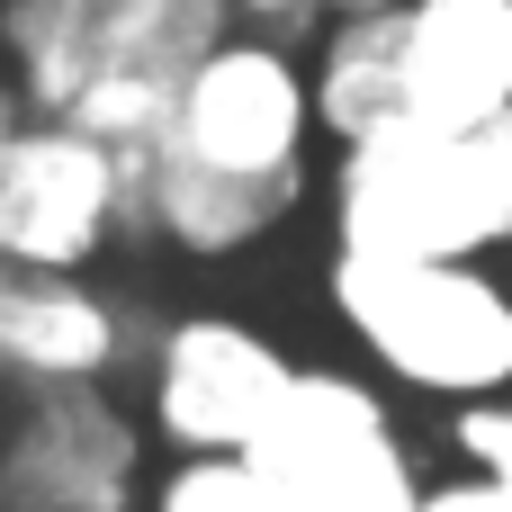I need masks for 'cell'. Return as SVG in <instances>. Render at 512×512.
I'll use <instances>...</instances> for the list:
<instances>
[{
	"label": "cell",
	"instance_id": "cell-1",
	"mask_svg": "<svg viewBox=\"0 0 512 512\" xmlns=\"http://www.w3.org/2000/svg\"><path fill=\"white\" fill-rule=\"evenodd\" d=\"M315 81L261 45L225 36L189 81L153 153H135V225L180 252H243L261 243L306 189Z\"/></svg>",
	"mask_w": 512,
	"mask_h": 512
},
{
	"label": "cell",
	"instance_id": "cell-2",
	"mask_svg": "<svg viewBox=\"0 0 512 512\" xmlns=\"http://www.w3.org/2000/svg\"><path fill=\"white\" fill-rule=\"evenodd\" d=\"M333 306L360 333V351L423 387L486 405L512 387V288H495L477 261H414V252H342Z\"/></svg>",
	"mask_w": 512,
	"mask_h": 512
},
{
	"label": "cell",
	"instance_id": "cell-3",
	"mask_svg": "<svg viewBox=\"0 0 512 512\" xmlns=\"http://www.w3.org/2000/svg\"><path fill=\"white\" fill-rule=\"evenodd\" d=\"M333 216H342V252L477 261V252L504 243V207H495L477 135H432V126H396L378 144H342Z\"/></svg>",
	"mask_w": 512,
	"mask_h": 512
},
{
	"label": "cell",
	"instance_id": "cell-4",
	"mask_svg": "<svg viewBox=\"0 0 512 512\" xmlns=\"http://www.w3.org/2000/svg\"><path fill=\"white\" fill-rule=\"evenodd\" d=\"M225 18L234 0H9L0 36L36 117H63L90 81H117V72L189 81L225 45Z\"/></svg>",
	"mask_w": 512,
	"mask_h": 512
},
{
	"label": "cell",
	"instance_id": "cell-5",
	"mask_svg": "<svg viewBox=\"0 0 512 512\" xmlns=\"http://www.w3.org/2000/svg\"><path fill=\"white\" fill-rule=\"evenodd\" d=\"M243 459L288 512H423V477L405 459L396 414L342 369H297L279 423Z\"/></svg>",
	"mask_w": 512,
	"mask_h": 512
},
{
	"label": "cell",
	"instance_id": "cell-6",
	"mask_svg": "<svg viewBox=\"0 0 512 512\" xmlns=\"http://www.w3.org/2000/svg\"><path fill=\"white\" fill-rule=\"evenodd\" d=\"M117 225H135V153L81 135L72 117L18 126L0 153V252L18 270H81Z\"/></svg>",
	"mask_w": 512,
	"mask_h": 512
},
{
	"label": "cell",
	"instance_id": "cell-7",
	"mask_svg": "<svg viewBox=\"0 0 512 512\" xmlns=\"http://www.w3.org/2000/svg\"><path fill=\"white\" fill-rule=\"evenodd\" d=\"M288 387V351L234 315H189L153 342V432L180 459H243L279 423Z\"/></svg>",
	"mask_w": 512,
	"mask_h": 512
},
{
	"label": "cell",
	"instance_id": "cell-8",
	"mask_svg": "<svg viewBox=\"0 0 512 512\" xmlns=\"http://www.w3.org/2000/svg\"><path fill=\"white\" fill-rule=\"evenodd\" d=\"M135 423L99 387H45L0 441V512H126Z\"/></svg>",
	"mask_w": 512,
	"mask_h": 512
},
{
	"label": "cell",
	"instance_id": "cell-9",
	"mask_svg": "<svg viewBox=\"0 0 512 512\" xmlns=\"http://www.w3.org/2000/svg\"><path fill=\"white\" fill-rule=\"evenodd\" d=\"M512 108V0H405V126L468 135Z\"/></svg>",
	"mask_w": 512,
	"mask_h": 512
},
{
	"label": "cell",
	"instance_id": "cell-10",
	"mask_svg": "<svg viewBox=\"0 0 512 512\" xmlns=\"http://www.w3.org/2000/svg\"><path fill=\"white\" fill-rule=\"evenodd\" d=\"M126 351V315L81 288L72 270H18L0 288V378H18L27 396L45 387H99Z\"/></svg>",
	"mask_w": 512,
	"mask_h": 512
},
{
	"label": "cell",
	"instance_id": "cell-11",
	"mask_svg": "<svg viewBox=\"0 0 512 512\" xmlns=\"http://www.w3.org/2000/svg\"><path fill=\"white\" fill-rule=\"evenodd\" d=\"M315 126H333V144H378L405 126V9L333 18L315 63Z\"/></svg>",
	"mask_w": 512,
	"mask_h": 512
},
{
	"label": "cell",
	"instance_id": "cell-12",
	"mask_svg": "<svg viewBox=\"0 0 512 512\" xmlns=\"http://www.w3.org/2000/svg\"><path fill=\"white\" fill-rule=\"evenodd\" d=\"M153 512H288V504L261 486L252 459H180V468L162 477Z\"/></svg>",
	"mask_w": 512,
	"mask_h": 512
},
{
	"label": "cell",
	"instance_id": "cell-13",
	"mask_svg": "<svg viewBox=\"0 0 512 512\" xmlns=\"http://www.w3.org/2000/svg\"><path fill=\"white\" fill-rule=\"evenodd\" d=\"M459 450H468L477 477H495V486L512 495V405H504V396H486V405L459 414Z\"/></svg>",
	"mask_w": 512,
	"mask_h": 512
},
{
	"label": "cell",
	"instance_id": "cell-14",
	"mask_svg": "<svg viewBox=\"0 0 512 512\" xmlns=\"http://www.w3.org/2000/svg\"><path fill=\"white\" fill-rule=\"evenodd\" d=\"M423 512H512V495L495 477H450V486H423Z\"/></svg>",
	"mask_w": 512,
	"mask_h": 512
},
{
	"label": "cell",
	"instance_id": "cell-15",
	"mask_svg": "<svg viewBox=\"0 0 512 512\" xmlns=\"http://www.w3.org/2000/svg\"><path fill=\"white\" fill-rule=\"evenodd\" d=\"M324 0H234V18H261V27H306Z\"/></svg>",
	"mask_w": 512,
	"mask_h": 512
},
{
	"label": "cell",
	"instance_id": "cell-16",
	"mask_svg": "<svg viewBox=\"0 0 512 512\" xmlns=\"http://www.w3.org/2000/svg\"><path fill=\"white\" fill-rule=\"evenodd\" d=\"M333 18H369V9H405V0H324Z\"/></svg>",
	"mask_w": 512,
	"mask_h": 512
},
{
	"label": "cell",
	"instance_id": "cell-17",
	"mask_svg": "<svg viewBox=\"0 0 512 512\" xmlns=\"http://www.w3.org/2000/svg\"><path fill=\"white\" fill-rule=\"evenodd\" d=\"M18 144V108H9V90H0V153Z\"/></svg>",
	"mask_w": 512,
	"mask_h": 512
},
{
	"label": "cell",
	"instance_id": "cell-18",
	"mask_svg": "<svg viewBox=\"0 0 512 512\" xmlns=\"http://www.w3.org/2000/svg\"><path fill=\"white\" fill-rule=\"evenodd\" d=\"M9 279H18V261H9V252H0V288H9Z\"/></svg>",
	"mask_w": 512,
	"mask_h": 512
}]
</instances>
